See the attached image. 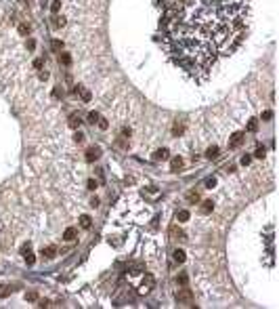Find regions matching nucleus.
Instances as JSON below:
<instances>
[{"label": "nucleus", "instance_id": "1", "mask_svg": "<svg viewBox=\"0 0 279 309\" xmlns=\"http://www.w3.org/2000/svg\"><path fill=\"white\" fill-rule=\"evenodd\" d=\"M250 0H164L162 44L170 59L195 80L241 44Z\"/></svg>", "mask_w": 279, "mask_h": 309}, {"label": "nucleus", "instance_id": "2", "mask_svg": "<svg viewBox=\"0 0 279 309\" xmlns=\"http://www.w3.org/2000/svg\"><path fill=\"white\" fill-rule=\"evenodd\" d=\"M176 303H178V305H191V303H193V292H191L189 288H181V290L176 292Z\"/></svg>", "mask_w": 279, "mask_h": 309}, {"label": "nucleus", "instance_id": "3", "mask_svg": "<svg viewBox=\"0 0 279 309\" xmlns=\"http://www.w3.org/2000/svg\"><path fill=\"white\" fill-rule=\"evenodd\" d=\"M241 143H244V132H235V135L231 137V141H229V147L235 149V147H239Z\"/></svg>", "mask_w": 279, "mask_h": 309}, {"label": "nucleus", "instance_id": "4", "mask_svg": "<svg viewBox=\"0 0 279 309\" xmlns=\"http://www.w3.org/2000/svg\"><path fill=\"white\" fill-rule=\"evenodd\" d=\"M151 288H153V275L147 274V275H145V280H143V284H141V292L145 295V292H149Z\"/></svg>", "mask_w": 279, "mask_h": 309}, {"label": "nucleus", "instance_id": "5", "mask_svg": "<svg viewBox=\"0 0 279 309\" xmlns=\"http://www.w3.org/2000/svg\"><path fill=\"white\" fill-rule=\"evenodd\" d=\"M99 158V147H88V152H86V160L88 162H93V160H97Z\"/></svg>", "mask_w": 279, "mask_h": 309}, {"label": "nucleus", "instance_id": "6", "mask_svg": "<svg viewBox=\"0 0 279 309\" xmlns=\"http://www.w3.org/2000/svg\"><path fill=\"white\" fill-rule=\"evenodd\" d=\"M23 257H25V263H27V265H34L36 259H34V252L30 250V246H25V248H23Z\"/></svg>", "mask_w": 279, "mask_h": 309}, {"label": "nucleus", "instance_id": "7", "mask_svg": "<svg viewBox=\"0 0 279 309\" xmlns=\"http://www.w3.org/2000/svg\"><path fill=\"white\" fill-rule=\"evenodd\" d=\"M170 236H172V240H185V234L181 229H176V225L170 227Z\"/></svg>", "mask_w": 279, "mask_h": 309}, {"label": "nucleus", "instance_id": "8", "mask_svg": "<svg viewBox=\"0 0 279 309\" xmlns=\"http://www.w3.org/2000/svg\"><path fill=\"white\" fill-rule=\"evenodd\" d=\"M57 254V248L55 246H46V248H42V257H46V259H53Z\"/></svg>", "mask_w": 279, "mask_h": 309}, {"label": "nucleus", "instance_id": "9", "mask_svg": "<svg viewBox=\"0 0 279 309\" xmlns=\"http://www.w3.org/2000/svg\"><path fill=\"white\" fill-rule=\"evenodd\" d=\"M63 238L67 240V242H71V240H76V229H74V227H67V229L63 231Z\"/></svg>", "mask_w": 279, "mask_h": 309}, {"label": "nucleus", "instance_id": "10", "mask_svg": "<svg viewBox=\"0 0 279 309\" xmlns=\"http://www.w3.org/2000/svg\"><path fill=\"white\" fill-rule=\"evenodd\" d=\"M80 225L84 227V229H88V227L93 225V221H90V217H88V214H82V217H80Z\"/></svg>", "mask_w": 279, "mask_h": 309}, {"label": "nucleus", "instance_id": "11", "mask_svg": "<svg viewBox=\"0 0 279 309\" xmlns=\"http://www.w3.org/2000/svg\"><path fill=\"white\" fill-rule=\"evenodd\" d=\"M176 221H178V223L189 221V213H187V210H178V213H176Z\"/></svg>", "mask_w": 279, "mask_h": 309}, {"label": "nucleus", "instance_id": "12", "mask_svg": "<svg viewBox=\"0 0 279 309\" xmlns=\"http://www.w3.org/2000/svg\"><path fill=\"white\" fill-rule=\"evenodd\" d=\"M168 158V149H160V152H155V156H153V160L157 162V160H166Z\"/></svg>", "mask_w": 279, "mask_h": 309}, {"label": "nucleus", "instance_id": "13", "mask_svg": "<svg viewBox=\"0 0 279 309\" xmlns=\"http://www.w3.org/2000/svg\"><path fill=\"white\" fill-rule=\"evenodd\" d=\"M206 156H208L210 160H212V158H216V156H218V147H216V145H212V147H208V152H206Z\"/></svg>", "mask_w": 279, "mask_h": 309}, {"label": "nucleus", "instance_id": "14", "mask_svg": "<svg viewBox=\"0 0 279 309\" xmlns=\"http://www.w3.org/2000/svg\"><path fill=\"white\" fill-rule=\"evenodd\" d=\"M181 166H183V160H181V158H174V160L170 162V168H172V170H178Z\"/></svg>", "mask_w": 279, "mask_h": 309}, {"label": "nucleus", "instance_id": "15", "mask_svg": "<svg viewBox=\"0 0 279 309\" xmlns=\"http://www.w3.org/2000/svg\"><path fill=\"white\" fill-rule=\"evenodd\" d=\"M50 48H53L55 53H59V51L63 48V42H61V40H53V42H50Z\"/></svg>", "mask_w": 279, "mask_h": 309}, {"label": "nucleus", "instance_id": "16", "mask_svg": "<svg viewBox=\"0 0 279 309\" xmlns=\"http://www.w3.org/2000/svg\"><path fill=\"white\" fill-rule=\"evenodd\" d=\"M59 61H61L63 65H70L71 57H70V55H67V53H61V55H59Z\"/></svg>", "mask_w": 279, "mask_h": 309}, {"label": "nucleus", "instance_id": "17", "mask_svg": "<svg viewBox=\"0 0 279 309\" xmlns=\"http://www.w3.org/2000/svg\"><path fill=\"white\" fill-rule=\"evenodd\" d=\"M187 200H189V202H197L199 193H197V191H189V193H187Z\"/></svg>", "mask_w": 279, "mask_h": 309}, {"label": "nucleus", "instance_id": "18", "mask_svg": "<svg viewBox=\"0 0 279 309\" xmlns=\"http://www.w3.org/2000/svg\"><path fill=\"white\" fill-rule=\"evenodd\" d=\"M210 210H212V202H210V200H206V202L201 204V213H204V214H208Z\"/></svg>", "mask_w": 279, "mask_h": 309}, {"label": "nucleus", "instance_id": "19", "mask_svg": "<svg viewBox=\"0 0 279 309\" xmlns=\"http://www.w3.org/2000/svg\"><path fill=\"white\" fill-rule=\"evenodd\" d=\"M174 261H178V263L185 261V252L183 250H174Z\"/></svg>", "mask_w": 279, "mask_h": 309}, {"label": "nucleus", "instance_id": "20", "mask_svg": "<svg viewBox=\"0 0 279 309\" xmlns=\"http://www.w3.org/2000/svg\"><path fill=\"white\" fill-rule=\"evenodd\" d=\"M88 122H93V124L99 122V114H97V112H90V114H88Z\"/></svg>", "mask_w": 279, "mask_h": 309}, {"label": "nucleus", "instance_id": "21", "mask_svg": "<svg viewBox=\"0 0 279 309\" xmlns=\"http://www.w3.org/2000/svg\"><path fill=\"white\" fill-rule=\"evenodd\" d=\"M50 9H53V13H57L59 9H61V0H53V4H50Z\"/></svg>", "mask_w": 279, "mask_h": 309}, {"label": "nucleus", "instance_id": "22", "mask_svg": "<svg viewBox=\"0 0 279 309\" xmlns=\"http://www.w3.org/2000/svg\"><path fill=\"white\" fill-rule=\"evenodd\" d=\"M176 282H178L181 286H185V284H187V275H185V274H181L178 278H176Z\"/></svg>", "mask_w": 279, "mask_h": 309}, {"label": "nucleus", "instance_id": "23", "mask_svg": "<svg viewBox=\"0 0 279 309\" xmlns=\"http://www.w3.org/2000/svg\"><path fill=\"white\" fill-rule=\"evenodd\" d=\"M254 156H256V158H262V156H265V147H258Z\"/></svg>", "mask_w": 279, "mask_h": 309}, {"label": "nucleus", "instance_id": "24", "mask_svg": "<svg viewBox=\"0 0 279 309\" xmlns=\"http://www.w3.org/2000/svg\"><path fill=\"white\" fill-rule=\"evenodd\" d=\"M25 299H27V301H36L38 295H36V292H27V297H25Z\"/></svg>", "mask_w": 279, "mask_h": 309}, {"label": "nucleus", "instance_id": "25", "mask_svg": "<svg viewBox=\"0 0 279 309\" xmlns=\"http://www.w3.org/2000/svg\"><path fill=\"white\" fill-rule=\"evenodd\" d=\"M27 32H30L27 25H19V34H27Z\"/></svg>", "mask_w": 279, "mask_h": 309}, {"label": "nucleus", "instance_id": "26", "mask_svg": "<svg viewBox=\"0 0 279 309\" xmlns=\"http://www.w3.org/2000/svg\"><path fill=\"white\" fill-rule=\"evenodd\" d=\"M86 185H88V189H97V181H93V179H90Z\"/></svg>", "mask_w": 279, "mask_h": 309}, {"label": "nucleus", "instance_id": "27", "mask_svg": "<svg viewBox=\"0 0 279 309\" xmlns=\"http://www.w3.org/2000/svg\"><path fill=\"white\" fill-rule=\"evenodd\" d=\"M256 126H258V124H256V120H252V122L248 124V131H256Z\"/></svg>", "mask_w": 279, "mask_h": 309}, {"label": "nucleus", "instance_id": "28", "mask_svg": "<svg viewBox=\"0 0 279 309\" xmlns=\"http://www.w3.org/2000/svg\"><path fill=\"white\" fill-rule=\"evenodd\" d=\"M82 99L88 101V99H90V93H88V91H82Z\"/></svg>", "mask_w": 279, "mask_h": 309}, {"label": "nucleus", "instance_id": "29", "mask_svg": "<svg viewBox=\"0 0 279 309\" xmlns=\"http://www.w3.org/2000/svg\"><path fill=\"white\" fill-rule=\"evenodd\" d=\"M34 67H36V70H40V67H42V59H36L34 61Z\"/></svg>", "mask_w": 279, "mask_h": 309}, {"label": "nucleus", "instance_id": "30", "mask_svg": "<svg viewBox=\"0 0 279 309\" xmlns=\"http://www.w3.org/2000/svg\"><path fill=\"white\" fill-rule=\"evenodd\" d=\"M99 126H101V128H107V120H101V118H99Z\"/></svg>", "mask_w": 279, "mask_h": 309}, {"label": "nucleus", "instance_id": "31", "mask_svg": "<svg viewBox=\"0 0 279 309\" xmlns=\"http://www.w3.org/2000/svg\"><path fill=\"white\" fill-rule=\"evenodd\" d=\"M250 160H252L250 156H244V158H241V162H244V164H250Z\"/></svg>", "mask_w": 279, "mask_h": 309}, {"label": "nucleus", "instance_id": "32", "mask_svg": "<svg viewBox=\"0 0 279 309\" xmlns=\"http://www.w3.org/2000/svg\"><path fill=\"white\" fill-rule=\"evenodd\" d=\"M214 183H216L214 179H208V181H206V185H208V187H214Z\"/></svg>", "mask_w": 279, "mask_h": 309}, {"label": "nucleus", "instance_id": "33", "mask_svg": "<svg viewBox=\"0 0 279 309\" xmlns=\"http://www.w3.org/2000/svg\"><path fill=\"white\" fill-rule=\"evenodd\" d=\"M76 141L82 143V141H84V135H80V132H78V135H76Z\"/></svg>", "mask_w": 279, "mask_h": 309}]
</instances>
